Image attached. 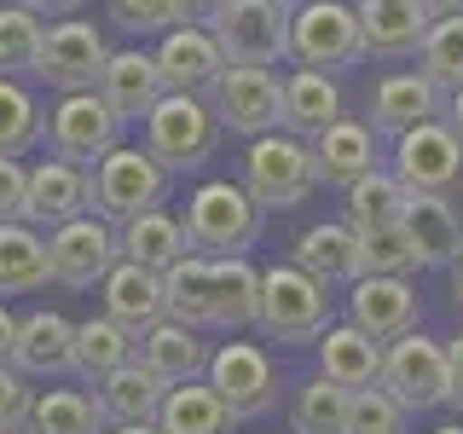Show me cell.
I'll return each instance as SVG.
<instances>
[{
    "instance_id": "cell-1",
    "label": "cell",
    "mask_w": 463,
    "mask_h": 434,
    "mask_svg": "<svg viewBox=\"0 0 463 434\" xmlns=\"http://www.w3.org/2000/svg\"><path fill=\"white\" fill-rule=\"evenodd\" d=\"M185 243L192 255L226 260V255H250L260 243V226H267V209L250 197L243 180H203L185 197Z\"/></svg>"
},
{
    "instance_id": "cell-2",
    "label": "cell",
    "mask_w": 463,
    "mask_h": 434,
    "mask_svg": "<svg viewBox=\"0 0 463 434\" xmlns=\"http://www.w3.org/2000/svg\"><path fill=\"white\" fill-rule=\"evenodd\" d=\"M221 139L226 134H221V122H214V110H209L203 93H163L156 110L139 122V145L174 174V180H180V174H197L221 151Z\"/></svg>"
},
{
    "instance_id": "cell-3",
    "label": "cell",
    "mask_w": 463,
    "mask_h": 434,
    "mask_svg": "<svg viewBox=\"0 0 463 434\" xmlns=\"http://www.w3.org/2000/svg\"><path fill=\"white\" fill-rule=\"evenodd\" d=\"M260 342H318L330 330V289L307 278L296 260L260 272V307H255Z\"/></svg>"
},
{
    "instance_id": "cell-4",
    "label": "cell",
    "mask_w": 463,
    "mask_h": 434,
    "mask_svg": "<svg viewBox=\"0 0 463 434\" xmlns=\"http://www.w3.org/2000/svg\"><path fill=\"white\" fill-rule=\"evenodd\" d=\"M243 185L267 214H284L296 203H307L318 192V168H313V145L296 134H260L243 145Z\"/></svg>"
},
{
    "instance_id": "cell-5",
    "label": "cell",
    "mask_w": 463,
    "mask_h": 434,
    "mask_svg": "<svg viewBox=\"0 0 463 434\" xmlns=\"http://www.w3.org/2000/svg\"><path fill=\"white\" fill-rule=\"evenodd\" d=\"M168 185H174V174L156 163L145 145L122 139L110 156L93 163V214L110 221V226H122V221H134V214H145V209H163Z\"/></svg>"
},
{
    "instance_id": "cell-6",
    "label": "cell",
    "mask_w": 463,
    "mask_h": 434,
    "mask_svg": "<svg viewBox=\"0 0 463 434\" xmlns=\"http://www.w3.org/2000/svg\"><path fill=\"white\" fill-rule=\"evenodd\" d=\"M289 58L301 70H325V76H342V70L365 64L359 6H347V0H313V6L289 12Z\"/></svg>"
},
{
    "instance_id": "cell-7",
    "label": "cell",
    "mask_w": 463,
    "mask_h": 434,
    "mask_svg": "<svg viewBox=\"0 0 463 434\" xmlns=\"http://www.w3.org/2000/svg\"><path fill=\"white\" fill-rule=\"evenodd\" d=\"M209 110L221 122V134H238L243 145L260 139V134H279L284 127V76L279 70H243V64H226L221 81L209 87Z\"/></svg>"
},
{
    "instance_id": "cell-8",
    "label": "cell",
    "mask_w": 463,
    "mask_h": 434,
    "mask_svg": "<svg viewBox=\"0 0 463 434\" xmlns=\"http://www.w3.org/2000/svg\"><path fill=\"white\" fill-rule=\"evenodd\" d=\"M203 382L226 400V411L238 417V423H255V417H267L272 405H279V365H272V354L260 342H243V336L214 347Z\"/></svg>"
},
{
    "instance_id": "cell-9",
    "label": "cell",
    "mask_w": 463,
    "mask_h": 434,
    "mask_svg": "<svg viewBox=\"0 0 463 434\" xmlns=\"http://www.w3.org/2000/svg\"><path fill=\"white\" fill-rule=\"evenodd\" d=\"M128 122L105 105V93H58V105L47 110V151L64 156V163L93 168L99 156H110L122 145Z\"/></svg>"
},
{
    "instance_id": "cell-10",
    "label": "cell",
    "mask_w": 463,
    "mask_h": 434,
    "mask_svg": "<svg viewBox=\"0 0 463 434\" xmlns=\"http://www.w3.org/2000/svg\"><path fill=\"white\" fill-rule=\"evenodd\" d=\"M214 41H221L226 64L279 70L289 58V6H279V0H226Z\"/></svg>"
},
{
    "instance_id": "cell-11",
    "label": "cell",
    "mask_w": 463,
    "mask_h": 434,
    "mask_svg": "<svg viewBox=\"0 0 463 434\" xmlns=\"http://www.w3.org/2000/svg\"><path fill=\"white\" fill-rule=\"evenodd\" d=\"M394 180L411 197H458L463 192V139L446 127V116L394 139Z\"/></svg>"
},
{
    "instance_id": "cell-12",
    "label": "cell",
    "mask_w": 463,
    "mask_h": 434,
    "mask_svg": "<svg viewBox=\"0 0 463 434\" xmlns=\"http://www.w3.org/2000/svg\"><path fill=\"white\" fill-rule=\"evenodd\" d=\"M105 58H110V41L99 35V24L58 18L47 24V41H41L35 81H47L52 93H93L99 76H105Z\"/></svg>"
},
{
    "instance_id": "cell-13",
    "label": "cell",
    "mask_w": 463,
    "mask_h": 434,
    "mask_svg": "<svg viewBox=\"0 0 463 434\" xmlns=\"http://www.w3.org/2000/svg\"><path fill=\"white\" fill-rule=\"evenodd\" d=\"M376 388H388V394H394L411 417L446 405V342L423 336V330L388 342L383 347V376H376Z\"/></svg>"
},
{
    "instance_id": "cell-14",
    "label": "cell",
    "mask_w": 463,
    "mask_h": 434,
    "mask_svg": "<svg viewBox=\"0 0 463 434\" xmlns=\"http://www.w3.org/2000/svg\"><path fill=\"white\" fill-rule=\"evenodd\" d=\"M47 255H52V284L64 289H99L110 278V267L122 260V243H116V226L99 221V214H81V221H64L47 231Z\"/></svg>"
},
{
    "instance_id": "cell-15",
    "label": "cell",
    "mask_w": 463,
    "mask_h": 434,
    "mask_svg": "<svg viewBox=\"0 0 463 434\" xmlns=\"http://www.w3.org/2000/svg\"><path fill=\"white\" fill-rule=\"evenodd\" d=\"M347 325H359L371 342H400L411 330H423V296L411 278H376L365 272L359 284H347Z\"/></svg>"
},
{
    "instance_id": "cell-16",
    "label": "cell",
    "mask_w": 463,
    "mask_h": 434,
    "mask_svg": "<svg viewBox=\"0 0 463 434\" xmlns=\"http://www.w3.org/2000/svg\"><path fill=\"white\" fill-rule=\"evenodd\" d=\"M81 214H93V168L81 163H64V156H41V163H29V203H24V221L52 231L64 221H81Z\"/></svg>"
},
{
    "instance_id": "cell-17",
    "label": "cell",
    "mask_w": 463,
    "mask_h": 434,
    "mask_svg": "<svg viewBox=\"0 0 463 434\" xmlns=\"http://www.w3.org/2000/svg\"><path fill=\"white\" fill-rule=\"evenodd\" d=\"M371 134H388V139H400V134H411V127H423V122H440L446 116V93L434 87L423 70H394V76H383L376 81V93H371Z\"/></svg>"
},
{
    "instance_id": "cell-18",
    "label": "cell",
    "mask_w": 463,
    "mask_h": 434,
    "mask_svg": "<svg viewBox=\"0 0 463 434\" xmlns=\"http://www.w3.org/2000/svg\"><path fill=\"white\" fill-rule=\"evenodd\" d=\"M151 52H156V70H163L168 93H209L226 70L214 29H192V24H174L168 35H156Z\"/></svg>"
},
{
    "instance_id": "cell-19",
    "label": "cell",
    "mask_w": 463,
    "mask_h": 434,
    "mask_svg": "<svg viewBox=\"0 0 463 434\" xmlns=\"http://www.w3.org/2000/svg\"><path fill=\"white\" fill-rule=\"evenodd\" d=\"M359 6V35H365V58H383V64H400V58L423 52L429 35V12L423 0H354Z\"/></svg>"
},
{
    "instance_id": "cell-20",
    "label": "cell",
    "mask_w": 463,
    "mask_h": 434,
    "mask_svg": "<svg viewBox=\"0 0 463 434\" xmlns=\"http://www.w3.org/2000/svg\"><path fill=\"white\" fill-rule=\"evenodd\" d=\"M99 93H105V105L122 116L128 127H139L145 116L156 110V99L168 93L163 70H156V52H145V47H110L105 76H99Z\"/></svg>"
},
{
    "instance_id": "cell-21",
    "label": "cell",
    "mask_w": 463,
    "mask_h": 434,
    "mask_svg": "<svg viewBox=\"0 0 463 434\" xmlns=\"http://www.w3.org/2000/svg\"><path fill=\"white\" fill-rule=\"evenodd\" d=\"M70 354H76V325L52 307H35L18 318V342H12V365L29 382H58L70 376Z\"/></svg>"
},
{
    "instance_id": "cell-22",
    "label": "cell",
    "mask_w": 463,
    "mask_h": 434,
    "mask_svg": "<svg viewBox=\"0 0 463 434\" xmlns=\"http://www.w3.org/2000/svg\"><path fill=\"white\" fill-rule=\"evenodd\" d=\"M296 267L318 278L325 289L336 284H359L365 278V250H359V231L347 221H313L296 238Z\"/></svg>"
},
{
    "instance_id": "cell-23",
    "label": "cell",
    "mask_w": 463,
    "mask_h": 434,
    "mask_svg": "<svg viewBox=\"0 0 463 434\" xmlns=\"http://www.w3.org/2000/svg\"><path fill=\"white\" fill-rule=\"evenodd\" d=\"M99 301H105V318H116L122 330L145 336L151 325L168 318V296H163V272L134 267V260H116L110 278L99 284Z\"/></svg>"
},
{
    "instance_id": "cell-24",
    "label": "cell",
    "mask_w": 463,
    "mask_h": 434,
    "mask_svg": "<svg viewBox=\"0 0 463 434\" xmlns=\"http://www.w3.org/2000/svg\"><path fill=\"white\" fill-rule=\"evenodd\" d=\"M342 122V87L336 76H325V70H289L284 76V134L296 139H318L325 127Z\"/></svg>"
},
{
    "instance_id": "cell-25",
    "label": "cell",
    "mask_w": 463,
    "mask_h": 434,
    "mask_svg": "<svg viewBox=\"0 0 463 434\" xmlns=\"http://www.w3.org/2000/svg\"><path fill=\"white\" fill-rule=\"evenodd\" d=\"M93 394H99V405H105V423H110V429H128V423H156L168 382L134 354L122 371H110L105 382H93Z\"/></svg>"
},
{
    "instance_id": "cell-26",
    "label": "cell",
    "mask_w": 463,
    "mask_h": 434,
    "mask_svg": "<svg viewBox=\"0 0 463 434\" xmlns=\"http://www.w3.org/2000/svg\"><path fill=\"white\" fill-rule=\"evenodd\" d=\"M209 354H214V347L203 342V330L174 325V318H163V325H151V330L139 336V359H145L156 376H163L168 388L203 382V376H209Z\"/></svg>"
},
{
    "instance_id": "cell-27",
    "label": "cell",
    "mask_w": 463,
    "mask_h": 434,
    "mask_svg": "<svg viewBox=\"0 0 463 434\" xmlns=\"http://www.w3.org/2000/svg\"><path fill=\"white\" fill-rule=\"evenodd\" d=\"M313 168H318V185H336V192H347L354 180H365V174L376 168V134H371V122L342 116L336 127H325V134L313 139Z\"/></svg>"
},
{
    "instance_id": "cell-28",
    "label": "cell",
    "mask_w": 463,
    "mask_h": 434,
    "mask_svg": "<svg viewBox=\"0 0 463 434\" xmlns=\"http://www.w3.org/2000/svg\"><path fill=\"white\" fill-rule=\"evenodd\" d=\"M313 347H318V376H330L347 394L376 388V376H383V342H371L359 325H330Z\"/></svg>"
},
{
    "instance_id": "cell-29",
    "label": "cell",
    "mask_w": 463,
    "mask_h": 434,
    "mask_svg": "<svg viewBox=\"0 0 463 434\" xmlns=\"http://www.w3.org/2000/svg\"><path fill=\"white\" fill-rule=\"evenodd\" d=\"M52 284L47 231L29 221H0V296H35Z\"/></svg>"
},
{
    "instance_id": "cell-30",
    "label": "cell",
    "mask_w": 463,
    "mask_h": 434,
    "mask_svg": "<svg viewBox=\"0 0 463 434\" xmlns=\"http://www.w3.org/2000/svg\"><path fill=\"white\" fill-rule=\"evenodd\" d=\"M116 243H122V260H134V267H151V272H168L174 260L192 255V243H185V221L168 209H145L134 221L116 226Z\"/></svg>"
},
{
    "instance_id": "cell-31",
    "label": "cell",
    "mask_w": 463,
    "mask_h": 434,
    "mask_svg": "<svg viewBox=\"0 0 463 434\" xmlns=\"http://www.w3.org/2000/svg\"><path fill=\"white\" fill-rule=\"evenodd\" d=\"M134 354H139V336H134V330H122L116 318L93 313V318H81V325H76V354H70V376H76L81 388H93V382H105L110 371H122Z\"/></svg>"
},
{
    "instance_id": "cell-32",
    "label": "cell",
    "mask_w": 463,
    "mask_h": 434,
    "mask_svg": "<svg viewBox=\"0 0 463 434\" xmlns=\"http://www.w3.org/2000/svg\"><path fill=\"white\" fill-rule=\"evenodd\" d=\"M24 434H110V423H105L99 394L47 382V388H35V405H29Z\"/></svg>"
},
{
    "instance_id": "cell-33",
    "label": "cell",
    "mask_w": 463,
    "mask_h": 434,
    "mask_svg": "<svg viewBox=\"0 0 463 434\" xmlns=\"http://www.w3.org/2000/svg\"><path fill=\"white\" fill-rule=\"evenodd\" d=\"M405 231H411L423 267H452V260L463 255V214H458L452 197H411Z\"/></svg>"
},
{
    "instance_id": "cell-34",
    "label": "cell",
    "mask_w": 463,
    "mask_h": 434,
    "mask_svg": "<svg viewBox=\"0 0 463 434\" xmlns=\"http://www.w3.org/2000/svg\"><path fill=\"white\" fill-rule=\"evenodd\" d=\"M255 307H260V267L250 255H226L214 260V330L243 336L255 330Z\"/></svg>"
},
{
    "instance_id": "cell-35",
    "label": "cell",
    "mask_w": 463,
    "mask_h": 434,
    "mask_svg": "<svg viewBox=\"0 0 463 434\" xmlns=\"http://www.w3.org/2000/svg\"><path fill=\"white\" fill-rule=\"evenodd\" d=\"M163 296L168 318L192 330H214V260L209 255H185L163 272Z\"/></svg>"
},
{
    "instance_id": "cell-36",
    "label": "cell",
    "mask_w": 463,
    "mask_h": 434,
    "mask_svg": "<svg viewBox=\"0 0 463 434\" xmlns=\"http://www.w3.org/2000/svg\"><path fill=\"white\" fill-rule=\"evenodd\" d=\"M405 209H411V192L394 180V168H371L365 180H354L342 192V221L354 231H371V226H400Z\"/></svg>"
},
{
    "instance_id": "cell-37",
    "label": "cell",
    "mask_w": 463,
    "mask_h": 434,
    "mask_svg": "<svg viewBox=\"0 0 463 434\" xmlns=\"http://www.w3.org/2000/svg\"><path fill=\"white\" fill-rule=\"evenodd\" d=\"M156 429L163 434H232L238 417L226 411V400L214 394L209 382H180L163 394V411H156Z\"/></svg>"
},
{
    "instance_id": "cell-38",
    "label": "cell",
    "mask_w": 463,
    "mask_h": 434,
    "mask_svg": "<svg viewBox=\"0 0 463 434\" xmlns=\"http://www.w3.org/2000/svg\"><path fill=\"white\" fill-rule=\"evenodd\" d=\"M35 145H47V110L24 81L0 76V156H24Z\"/></svg>"
},
{
    "instance_id": "cell-39",
    "label": "cell",
    "mask_w": 463,
    "mask_h": 434,
    "mask_svg": "<svg viewBox=\"0 0 463 434\" xmlns=\"http://www.w3.org/2000/svg\"><path fill=\"white\" fill-rule=\"evenodd\" d=\"M289 434H347V388L330 376H307L289 400Z\"/></svg>"
},
{
    "instance_id": "cell-40",
    "label": "cell",
    "mask_w": 463,
    "mask_h": 434,
    "mask_svg": "<svg viewBox=\"0 0 463 434\" xmlns=\"http://www.w3.org/2000/svg\"><path fill=\"white\" fill-rule=\"evenodd\" d=\"M41 41H47V24H41L35 12H24V6H12V0H0V76H12V81L35 76Z\"/></svg>"
},
{
    "instance_id": "cell-41",
    "label": "cell",
    "mask_w": 463,
    "mask_h": 434,
    "mask_svg": "<svg viewBox=\"0 0 463 434\" xmlns=\"http://www.w3.org/2000/svg\"><path fill=\"white\" fill-rule=\"evenodd\" d=\"M417 70L440 87V93H458L463 87V18H434L423 35V52H417Z\"/></svg>"
},
{
    "instance_id": "cell-42",
    "label": "cell",
    "mask_w": 463,
    "mask_h": 434,
    "mask_svg": "<svg viewBox=\"0 0 463 434\" xmlns=\"http://www.w3.org/2000/svg\"><path fill=\"white\" fill-rule=\"evenodd\" d=\"M359 250H365V272H376V278H411V272H423V255H417L405 221L359 231Z\"/></svg>"
},
{
    "instance_id": "cell-43",
    "label": "cell",
    "mask_w": 463,
    "mask_h": 434,
    "mask_svg": "<svg viewBox=\"0 0 463 434\" xmlns=\"http://www.w3.org/2000/svg\"><path fill=\"white\" fill-rule=\"evenodd\" d=\"M411 411L388 394V388H359L347 394V434H405Z\"/></svg>"
},
{
    "instance_id": "cell-44",
    "label": "cell",
    "mask_w": 463,
    "mask_h": 434,
    "mask_svg": "<svg viewBox=\"0 0 463 434\" xmlns=\"http://www.w3.org/2000/svg\"><path fill=\"white\" fill-rule=\"evenodd\" d=\"M110 24L128 29V35H168L174 29V0H110Z\"/></svg>"
},
{
    "instance_id": "cell-45",
    "label": "cell",
    "mask_w": 463,
    "mask_h": 434,
    "mask_svg": "<svg viewBox=\"0 0 463 434\" xmlns=\"http://www.w3.org/2000/svg\"><path fill=\"white\" fill-rule=\"evenodd\" d=\"M29 405H35V388H29V376L12 365H0V429H12V434H24L29 423Z\"/></svg>"
},
{
    "instance_id": "cell-46",
    "label": "cell",
    "mask_w": 463,
    "mask_h": 434,
    "mask_svg": "<svg viewBox=\"0 0 463 434\" xmlns=\"http://www.w3.org/2000/svg\"><path fill=\"white\" fill-rule=\"evenodd\" d=\"M24 203H29V163L0 156V221H24Z\"/></svg>"
},
{
    "instance_id": "cell-47",
    "label": "cell",
    "mask_w": 463,
    "mask_h": 434,
    "mask_svg": "<svg viewBox=\"0 0 463 434\" xmlns=\"http://www.w3.org/2000/svg\"><path fill=\"white\" fill-rule=\"evenodd\" d=\"M226 12V0H174V24H192V29H214Z\"/></svg>"
},
{
    "instance_id": "cell-48",
    "label": "cell",
    "mask_w": 463,
    "mask_h": 434,
    "mask_svg": "<svg viewBox=\"0 0 463 434\" xmlns=\"http://www.w3.org/2000/svg\"><path fill=\"white\" fill-rule=\"evenodd\" d=\"M446 405L463 417V330L446 342Z\"/></svg>"
},
{
    "instance_id": "cell-49",
    "label": "cell",
    "mask_w": 463,
    "mask_h": 434,
    "mask_svg": "<svg viewBox=\"0 0 463 434\" xmlns=\"http://www.w3.org/2000/svg\"><path fill=\"white\" fill-rule=\"evenodd\" d=\"M12 6L35 12V18H76V12L87 6V0H12Z\"/></svg>"
},
{
    "instance_id": "cell-50",
    "label": "cell",
    "mask_w": 463,
    "mask_h": 434,
    "mask_svg": "<svg viewBox=\"0 0 463 434\" xmlns=\"http://www.w3.org/2000/svg\"><path fill=\"white\" fill-rule=\"evenodd\" d=\"M12 342H18V313H12L6 301H0V365L12 359Z\"/></svg>"
},
{
    "instance_id": "cell-51",
    "label": "cell",
    "mask_w": 463,
    "mask_h": 434,
    "mask_svg": "<svg viewBox=\"0 0 463 434\" xmlns=\"http://www.w3.org/2000/svg\"><path fill=\"white\" fill-rule=\"evenodd\" d=\"M446 127L463 139V87H458V93H446Z\"/></svg>"
},
{
    "instance_id": "cell-52",
    "label": "cell",
    "mask_w": 463,
    "mask_h": 434,
    "mask_svg": "<svg viewBox=\"0 0 463 434\" xmlns=\"http://www.w3.org/2000/svg\"><path fill=\"white\" fill-rule=\"evenodd\" d=\"M429 18H463V0H423Z\"/></svg>"
},
{
    "instance_id": "cell-53",
    "label": "cell",
    "mask_w": 463,
    "mask_h": 434,
    "mask_svg": "<svg viewBox=\"0 0 463 434\" xmlns=\"http://www.w3.org/2000/svg\"><path fill=\"white\" fill-rule=\"evenodd\" d=\"M446 272H452V301H458V313H463V255H458Z\"/></svg>"
},
{
    "instance_id": "cell-54",
    "label": "cell",
    "mask_w": 463,
    "mask_h": 434,
    "mask_svg": "<svg viewBox=\"0 0 463 434\" xmlns=\"http://www.w3.org/2000/svg\"><path fill=\"white\" fill-rule=\"evenodd\" d=\"M110 434H163L156 423H128V429H110Z\"/></svg>"
},
{
    "instance_id": "cell-55",
    "label": "cell",
    "mask_w": 463,
    "mask_h": 434,
    "mask_svg": "<svg viewBox=\"0 0 463 434\" xmlns=\"http://www.w3.org/2000/svg\"><path fill=\"white\" fill-rule=\"evenodd\" d=\"M279 6H289V12H301V6H313V0H279Z\"/></svg>"
},
{
    "instance_id": "cell-56",
    "label": "cell",
    "mask_w": 463,
    "mask_h": 434,
    "mask_svg": "<svg viewBox=\"0 0 463 434\" xmlns=\"http://www.w3.org/2000/svg\"><path fill=\"white\" fill-rule=\"evenodd\" d=\"M434 434H463V423H440V429H434Z\"/></svg>"
},
{
    "instance_id": "cell-57",
    "label": "cell",
    "mask_w": 463,
    "mask_h": 434,
    "mask_svg": "<svg viewBox=\"0 0 463 434\" xmlns=\"http://www.w3.org/2000/svg\"><path fill=\"white\" fill-rule=\"evenodd\" d=\"M0 434H12V429H0Z\"/></svg>"
}]
</instances>
